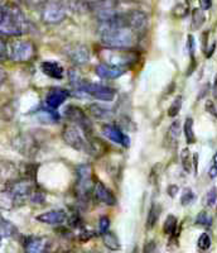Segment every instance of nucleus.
Instances as JSON below:
<instances>
[{"label":"nucleus","mask_w":217,"mask_h":253,"mask_svg":"<svg viewBox=\"0 0 217 253\" xmlns=\"http://www.w3.org/2000/svg\"><path fill=\"white\" fill-rule=\"evenodd\" d=\"M200 1V6L203 10H209L212 6V0H198Z\"/></svg>","instance_id":"de8ad7c7"},{"label":"nucleus","mask_w":217,"mask_h":253,"mask_svg":"<svg viewBox=\"0 0 217 253\" xmlns=\"http://www.w3.org/2000/svg\"><path fill=\"white\" fill-rule=\"evenodd\" d=\"M216 85H217V79H216Z\"/></svg>","instance_id":"5fc2aeb1"},{"label":"nucleus","mask_w":217,"mask_h":253,"mask_svg":"<svg viewBox=\"0 0 217 253\" xmlns=\"http://www.w3.org/2000/svg\"><path fill=\"white\" fill-rule=\"evenodd\" d=\"M209 176L211 178L217 177V152L215 153L214 157H212V164H211V167H210V170H209Z\"/></svg>","instance_id":"37998d69"},{"label":"nucleus","mask_w":217,"mask_h":253,"mask_svg":"<svg viewBox=\"0 0 217 253\" xmlns=\"http://www.w3.org/2000/svg\"><path fill=\"white\" fill-rule=\"evenodd\" d=\"M103 242L106 248L111 251H119L120 250V242L119 238L116 237V234L112 233V232H105L103 234Z\"/></svg>","instance_id":"bb28decb"},{"label":"nucleus","mask_w":217,"mask_h":253,"mask_svg":"<svg viewBox=\"0 0 217 253\" xmlns=\"http://www.w3.org/2000/svg\"><path fill=\"white\" fill-rule=\"evenodd\" d=\"M181 162H182L183 170L186 171L187 173L192 172V166H193V161H192L191 151L188 148H184V150L181 152Z\"/></svg>","instance_id":"2f4dec72"},{"label":"nucleus","mask_w":217,"mask_h":253,"mask_svg":"<svg viewBox=\"0 0 217 253\" xmlns=\"http://www.w3.org/2000/svg\"><path fill=\"white\" fill-rule=\"evenodd\" d=\"M92 193H94V196L97 202L104 203L105 205H110V207L116 204V198H115V195L111 193V190H108L103 182H95Z\"/></svg>","instance_id":"f3484780"},{"label":"nucleus","mask_w":217,"mask_h":253,"mask_svg":"<svg viewBox=\"0 0 217 253\" xmlns=\"http://www.w3.org/2000/svg\"><path fill=\"white\" fill-rule=\"evenodd\" d=\"M187 49L191 56L192 62H194V49H196V44H194V38L193 36H188V41H187Z\"/></svg>","instance_id":"79ce46f5"},{"label":"nucleus","mask_w":217,"mask_h":253,"mask_svg":"<svg viewBox=\"0 0 217 253\" xmlns=\"http://www.w3.org/2000/svg\"><path fill=\"white\" fill-rule=\"evenodd\" d=\"M40 70L44 75L56 79V80H61L65 76V69L61 63L56 62V61H43L40 63Z\"/></svg>","instance_id":"aec40b11"},{"label":"nucleus","mask_w":217,"mask_h":253,"mask_svg":"<svg viewBox=\"0 0 217 253\" xmlns=\"http://www.w3.org/2000/svg\"><path fill=\"white\" fill-rule=\"evenodd\" d=\"M65 115L69 121L73 122L76 126H78L82 130H85L87 134L91 133V123H90L87 115L85 114L81 108L76 107V105H70L65 110Z\"/></svg>","instance_id":"9d476101"},{"label":"nucleus","mask_w":217,"mask_h":253,"mask_svg":"<svg viewBox=\"0 0 217 253\" xmlns=\"http://www.w3.org/2000/svg\"><path fill=\"white\" fill-rule=\"evenodd\" d=\"M51 241L48 237H27L24 250L29 253H40L48 250Z\"/></svg>","instance_id":"dca6fc26"},{"label":"nucleus","mask_w":217,"mask_h":253,"mask_svg":"<svg viewBox=\"0 0 217 253\" xmlns=\"http://www.w3.org/2000/svg\"><path fill=\"white\" fill-rule=\"evenodd\" d=\"M196 224L201 227H211L212 224V216L207 211H201L196 218Z\"/></svg>","instance_id":"c9c22d12"},{"label":"nucleus","mask_w":217,"mask_h":253,"mask_svg":"<svg viewBox=\"0 0 217 253\" xmlns=\"http://www.w3.org/2000/svg\"><path fill=\"white\" fill-rule=\"evenodd\" d=\"M103 134L111 142L120 144V146L125 147V148L130 146V138L119 126H112V124H105L103 126Z\"/></svg>","instance_id":"ddd939ff"},{"label":"nucleus","mask_w":217,"mask_h":253,"mask_svg":"<svg viewBox=\"0 0 217 253\" xmlns=\"http://www.w3.org/2000/svg\"><path fill=\"white\" fill-rule=\"evenodd\" d=\"M36 56V46L31 41L18 40L8 44V58L13 62H28Z\"/></svg>","instance_id":"7ed1b4c3"},{"label":"nucleus","mask_w":217,"mask_h":253,"mask_svg":"<svg viewBox=\"0 0 217 253\" xmlns=\"http://www.w3.org/2000/svg\"><path fill=\"white\" fill-rule=\"evenodd\" d=\"M37 118L39 119L42 123H47V124H53L57 123L60 121V115L58 113L56 112V109H40L39 112L37 113Z\"/></svg>","instance_id":"393cba45"},{"label":"nucleus","mask_w":217,"mask_h":253,"mask_svg":"<svg viewBox=\"0 0 217 253\" xmlns=\"http://www.w3.org/2000/svg\"><path fill=\"white\" fill-rule=\"evenodd\" d=\"M0 234L3 238H17L19 236V230L12 221L6 220L4 216L0 215Z\"/></svg>","instance_id":"b1692460"},{"label":"nucleus","mask_w":217,"mask_h":253,"mask_svg":"<svg viewBox=\"0 0 217 253\" xmlns=\"http://www.w3.org/2000/svg\"><path fill=\"white\" fill-rule=\"evenodd\" d=\"M177 191H178L177 186H173V185H172V186L168 187V194L172 196V198H175L176 194H177Z\"/></svg>","instance_id":"8fccbe9b"},{"label":"nucleus","mask_w":217,"mask_h":253,"mask_svg":"<svg viewBox=\"0 0 217 253\" xmlns=\"http://www.w3.org/2000/svg\"><path fill=\"white\" fill-rule=\"evenodd\" d=\"M77 184H76V191L80 199H87L90 191L94 189L92 184V169L90 165H80L77 167Z\"/></svg>","instance_id":"0eeeda50"},{"label":"nucleus","mask_w":217,"mask_h":253,"mask_svg":"<svg viewBox=\"0 0 217 253\" xmlns=\"http://www.w3.org/2000/svg\"><path fill=\"white\" fill-rule=\"evenodd\" d=\"M17 205V200H15V196L12 193V190L9 187L0 190V209L9 211V210L14 209Z\"/></svg>","instance_id":"4be33fe9"},{"label":"nucleus","mask_w":217,"mask_h":253,"mask_svg":"<svg viewBox=\"0 0 217 253\" xmlns=\"http://www.w3.org/2000/svg\"><path fill=\"white\" fill-rule=\"evenodd\" d=\"M125 17L128 27H130L137 33L145 32L146 28H148V15L144 12H142V10H132L128 14H125Z\"/></svg>","instance_id":"f8f14e48"},{"label":"nucleus","mask_w":217,"mask_h":253,"mask_svg":"<svg viewBox=\"0 0 217 253\" xmlns=\"http://www.w3.org/2000/svg\"><path fill=\"white\" fill-rule=\"evenodd\" d=\"M62 138L76 151H87V141L83 137L81 128L76 124H67L62 130Z\"/></svg>","instance_id":"423d86ee"},{"label":"nucleus","mask_w":217,"mask_h":253,"mask_svg":"<svg viewBox=\"0 0 217 253\" xmlns=\"http://www.w3.org/2000/svg\"><path fill=\"white\" fill-rule=\"evenodd\" d=\"M66 55L74 65L77 66H82L86 65L90 60V49L81 43H73L70 44L66 48Z\"/></svg>","instance_id":"9b49d317"},{"label":"nucleus","mask_w":217,"mask_h":253,"mask_svg":"<svg viewBox=\"0 0 217 253\" xmlns=\"http://www.w3.org/2000/svg\"><path fill=\"white\" fill-rule=\"evenodd\" d=\"M151 252V251H154V242H150V245H146V247L144 248V252Z\"/></svg>","instance_id":"3c124183"},{"label":"nucleus","mask_w":217,"mask_h":253,"mask_svg":"<svg viewBox=\"0 0 217 253\" xmlns=\"http://www.w3.org/2000/svg\"><path fill=\"white\" fill-rule=\"evenodd\" d=\"M194 199H196V196H194V193L192 191V189L187 187V189L183 190L182 195H181V204L183 207H187V205L192 204L194 202Z\"/></svg>","instance_id":"e433bc0d"},{"label":"nucleus","mask_w":217,"mask_h":253,"mask_svg":"<svg viewBox=\"0 0 217 253\" xmlns=\"http://www.w3.org/2000/svg\"><path fill=\"white\" fill-rule=\"evenodd\" d=\"M19 169L10 161H0V181L10 184L19 178Z\"/></svg>","instance_id":"6ab92c4d"},{"label":"nucleus","mask_w":217,"mask_h":253,"mask_svg":"<svg viewBox=\"0 0 217 253\" xmlns=\"http://www.w3.org/2000/svg\"><path fill=\"white\" fill-rule=\"evenodd\" d=\"M6 78H8V75H6V71L0 67V85H3V84L5 83Z\"/></svg>","instance_id":"09e8293b"},{"label":"nucleus","mask_w":217,"mask_h":253,"mask_svg":"<svg viewBox=\"0 0 217 253\" xmlns=\"http://www.w3.org/2000/svg\"><path fill=\"white\" fill-rule=\"evenodd\" d=\"M87 151L94 157L100 158L104 155H106V152L108 151V147L103 139L96 138V137H90L89 141H87Z\"/></svg>","instance_id":"412c9836"},{"label":"nucleus","mask_w":217,"mask_h":253,"mask_svg":"<svg viewBox=\"0 0 217 253\" xmlns=\"http://www.w3.org/2000/svg\"><path fill=\"white\" fill-rule=\"evenodd\" d=\"M211 237H210L209 233H202L201 234V237L198 238V242H197V246L200 250L202 251H207L210 247H211Z\"/></svg>","instance_id":"58836bf2"},{"label":"nucleus","mask_w":217,"mask_h":253,"mask_svg":"<svg viewBox=\"0 0 217 253\" xmlns=\"http://www.w3.org/2000/svg\"><path fill=\"white\" fill-rule=\"evenodd\" d=\"M70 96V92L62 87H52L46 95V105L51 109H57L61 107L67 98Z\"/></svg>","instance_id":"4468645a"},{"label":"nucleus","mask_w":217,"mask_h":253,"mask_svg":"<svg viewBox=\"0 0 217 253\" xmlns=\"http://www.w3.org/2000/svg\"><path fill=\"white\" fill-rule=\"evenodd\" d=\"M0 1H1V0H0Z\"/></svg>","instance_id":"4d7b16f0"},{"label":"nucleus","mask_w":217,"mask_h":253,"mask_svg":"<svg viewBox=\"0 0 217 253\" xmlns=\"http://www.w3.org/2000/svg\"><path fill=\"white\" fill-rule=\"evenodd\" d=\"M217 200V187H211V189L206 193L205 198H203V204L206 205V207H214L215 203H216Z\"/></svg>","instance_id":"f704fd0d"},{"label":"nucleus","mask_w":217,"mask_h":253,"mask_svg":"<svg viewBox=\"0 0 217 253\" xmlns=\"http://www.w3.org/2000/svg\"><path fill=\"white\" fill-rule=\"evenodd\" d=\"M14 114H15V109L10 103L4 104L3 107L0 108V118L3 119V121L10 122L13 118H14Z\"/></svg>","instance_id":"473e14b6"},{"label":"nucleus","mask_w":217,"mask_h":253,"mask_svg":"<svg viewBox=\"0 0 217 253\" xmlns=\"http://www.w3.org/2000/svg\"><path fill=\"white\" fill-rule=\"evenodd\" d=\"M8 187L14 194L18 205L24 204L27 200H29L32 193H33V190H35L33 180L26 177L22 178V180H15V181L10 182Z\"/></svg>","instance_id":"6e6552de"},{"label":"nucleus","mask_w":217,"mask_h":253,"mask_svg":"<svg viewBox=\"0 0 217 253\" xmlns=\"http://www.w3.org/2000/svg\"><path fill=\"white\" fill-rule=\"evenodd\" d=\"M206 110L210 113V114H212L214 117H216L217 118V110H216V107H215V104L212 103L211 100H209L207 103H206Z\"/></svg>","instance_id":"49530a36"},{"label":"nucleus","mask_w":217,"mask_h":253,"mask_svg":"<svg viewBox=\"0 0 217 253\" xmlns=\"http://www.w3.org/2000/svg\"><path fill=\"white\" fill-rule=\"evenodd\" d=\"M97 56L104 63L126 69L138 61V55L132 48H108L104 47L97 51Z\"/></svg>","instance_id":"f03ea898"},{"label":"nucleus","mask_w":217,"mask_h":253,"mask_svg":"<svg viewBox=\"0 0 217 253\" xmlns=\"http://www.w3.org/2000/svg\"><path fill=\"white\" fill-rule=\"evenodd\" d=\"M216 210H217V207H216Z\"/></svg>","instance_id":"6e6d98bb"},{"label":"nucleus","mask_w":217,"mask_h":253,"mask_svg":"<svg viewBox=\"0 0 217 253\" xmlns=\"http://www.w3.org/2000/svg\"><path fill=\"white\" fill-rule=\"evenodd\" d=\"M12 146L19 155L24 157H35L39 151V143L38 139L31 133H22L17 135L12 141Z\"/></svg>","instance_id":"20e7f679"},{"label":"nucleus","mask_w":217,"mask_h":253,"mask_svg":"<svg viewBox=\"0 0 217 253\" xmlns=\"http://www.w3.org/2000/svg\"><path fill=\"white\" fill-rule=\"evenodd\" d=\"M173 15L176 18H184L187 14H188V4L187 3H180L173 8L172 10Z\"/></svg>","instance_id":"4c0bfd02"},{"label":"nucleus","mask_w":217,"mask_h":253,"mask_svg":"<svg viewBox=\"0 0 217 253\" xmlns=\"http://www.w3.org/2000/svg\"><path fill=\"white\" fill-rule=\"evenodd\" d=\"M28 31V20L19 6L14 4L4 6V18L0 23V35L5 37H19Z\"/></svg>","instance_id":"f257e3e1"},{"label":"nucleus","mask_w":217,"mask_h":253,"mask_svg":"<svg viewBox=\"0 0 217 253\" xmlns=\"http://www.w3.org/2000/svg\"><path fill=\"white\" fill-rule=\"evenodd\" d=\"M3 18H4V6L0 5V23L3 22Z\"/></svg>","instance_id":"603ef678"},{"label":"nucleus","mask_w":217,"mask_h":253,"mask_svg":"<svg viewBox=\"0 0 217 253\" xmlns=\"http://www.w3.org/2000/svg\"><path fill=\"white\" fill-rule=\"evenodd\" d=\"M42 20L47 24H58L66 18V6L61 1H46L42 6Z\"/></svg>","instance_id":"39448f33"},{"label":"nucleus","mask_w":217,"mask_h":253,"mask_svg":"<svg viewBox=\"0 0 217 253\" xmlns=\"http://www.w3.org/2000/svg\"><path fill=\"white\" fill-rule=\"evenodd\" d=\"M1 239H3V236L0 234V246H1Z\"/></svg>","instance_id":"864d4df0"},{"label":"nucleus","mask_w":217,"mask_h":253,"mask_svg":"<svg viewBox=\"0 0 217 253\" xmlns=\"http://www.w3.org/2000/svg\"><path fill=\"white\" fill-rule=\"evenodd\" d=\"M181 132H182V126H181L180 121H175L171 124L168 129V138L172 143L177 144L178 139H180Z\"/></svg>","instance_id":"7c9ffc66"},{"label":"nucleus","mask_w":217,"mask_h":253,"mask_svg":"<svg viewBox=\"0 0 217 253\" xmlns=\"http://www.w3.org/2000/svg\"><path fill=\"white\" fill-rule=\"evenodd\" d=\"M125 74V69L124 67L112 66V65H108V63H100L96 66V75L105 80H114V79L120 78Z\"/></svg>","instance_id":"a211bd4d"},{"label":"nucleus","mask_w":217,"mask_h":253,"mask_svg":"<svg viewBox=\"0 0 217 253\" xmlns=\"http://www.w3.org/2000/svg\"><path fill=\"white\" fill-rule=\"evenodd\" d=\"M183 98L181 96V95H178L177 98L173 100V103L171 104V107H169L168 109V115L171 117V118H175V117H177L178 113L181 112V108H182V103H183Z\"/></svg>","instance_id":"72a5a7b5"},{"label":"nucleus","mask_w":217,"mask_h":253,"mask_svg":"<svg viewBox=\"0 0 217 253\" xmlns=\"http://www.w3.org/2000/svg\"><path fill=\"white\" fill-rule=\"evenodd\" d=\"M82 90L87 95L92 96V98L103 101L114 100L115 95H116L115 90L111 89V87L105 86V85H100V84L85 83V81H83L82 84Z\"/></svg>","instance_id":"1a4fd4ad"},{"label":"nucleus","mask_w":217,"mask_h":253,"mask_svg":"<svg viewBox=\"0 0 217 253\" xmlns=\"http://www.w3.org/2000/svg\"><path fill=\"white\" fill-rule=\"evenodd\" d=\"M205 20L206 17L205 13H203V9H193V12H192V29H194V31L200 29L203 26V23H205Z\"/></svg>","instance_id":"cd10ccee"},{"label":"nucleus","mask_w":217,"mask_h":253,"mask_svg":"<svg viewBox=\"0 0 217 253\" xmlns=\"http://www.w3.org/2000/svg\"><path fill=\"white\" fill-rule=\"evenodd\" d=\"M108 228H110V219L108 216H101L100 220H99V229H100V233L104 234L105 232H108Z\"/></svg>","instance_id":"a19ab883"},{"label":"nucleus","mask_w":217,"mask_h":253,"mask_svg":"<svg viewBox=\"0 0 217 253\" xmlns=\"http://www.w3.org/2000/svg\"><path fill=\"white\" fill-rule=\"evenodd\" d=\"M67 213L62 209H53L48 210L46 213H42L39 215L36 216L38 221L43 223V224L48 225H61L63 221L66 220Z\"/></svg>","instance_id":"2eb2a0df"},{"label":"nucleus","mask_w":217,"mask_h":253,"mask_svg":"<svg viewBox=\"0 0 217 253\" xmlns=\"http://www.w3.org/2000/svg\"><path fill=\"white\" fill-rule=\"evenodd\" d=\"M160 207L157 203H153L149 209L148 218H146V229H153L155 227V224L158 223V219L160 216Z\"/></svg>","instance_id":"a878e982"},{"label":"nucleus","mask_w":217,"mask_h":253,"mask_svg":"<svg viewBox=\"0 0 217 253\" xmlns=\"http://www.w3.org/2000/svg\"><path fill=\"white\" fill-rule=\"evenodd\" d=\"M33 204H43V203L46 202V194L40 191V190H33V193H32L31 198H29Z\"/></svg>","instance_id":"ea45409f"},{"label":"nucleus","mask_w":217,"mask_h":253,"mask_svg":"<svg viewBox=\"0 0 217 253\" xmlns=\"http://www.w3.org/2000/svg\"><path fill=\"white\" fill-rule=\"evenodd\" d=\"M24 3L32 8H38V6H43L47 0H23Z\"/></svg>","instance_id":"a18cd8bd"},{"label":"nucleus","mask_w":217,"mask_h":253,"mask_svg":"<svg viewBox=\"0 0 217 253\" xmlns=\"http://www.w3.org/2000/svg\"><path fill=\"white\" fill-rule=\"evenodd\" d=\"M183 132H184V137H186V141L188 144H193L196 142V135L193 132V119L187 118L184 122V126H183Z\"/></svg>","instance_id":"c85d7f7f"},{"label":"nucleus","mask_w":217,"mask_h":253,"mask_svg":"<svg viewBox=\"0 0 217 253\" xmlns=\"http://www.w3.org/2000/svg\"><path fill=\"white\" fill-rule=\"evenodd\" d=\"M89 112L94 118L99 121H108L112 118V110L104 107L101 104H91L89 105Z\"/></svg>","instance_id":"5701e85b"},{"label":"nucleus","mask_w":217,"mask_h":253,"mask_svg":"<svg viewBox=\"0 0 217 253\" xmlns=\"http://www.w3.org/2000/svg\"><path fill=\"white\" fill-rule=\"evenodd\" d=\"M6 58H8V44L0 40V62H4Z\"/></svg>","instance_id":"c03bdc74"},{"label":"nucleus","mask_w":217,"mask_h":253,"mask_svg":"<svg viewBox=\"0 0 217 253\" xmlns=\"http://www.w3.org/2000/svg\"><path fill=\"white\" fill-rule=\"evenodd\" d=\"M177 218L175 215H168L164 220V224H163V232L167 236H173L176 233V229H177Z\"/></svg>","instance_id":"c756f323"}]
</instances>
